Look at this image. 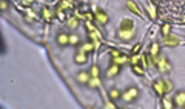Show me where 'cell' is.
Returning a JSON list of instances; mask_svg holds the SVG:
<instances>
[{"instance_id":"cell-22","label":"cell","mask_w":185,"mask_h":109,"mask_svg":"<svg viewBox=\"0 0 185 109\" xmlns=\"http://www.w3.org/2000/svg\"><path fill=\"white\" fill-rule=\"evenodd\" d=\"M109 95H111L113 98H117V97H119V91H116V89H111V91H109Z\"/></svg>"},{"instance_id":"cell-26","label":"cell","mask_w":185,"mask_h":109,"mask_svg":"<svg viewBox=\"0 0 185 109\" xmlns=\"http://www.w3.org/2000/svg\"><path fill=\"white\" fill-rule=\"evenodd\" d=\"M156 54H157V45L154 43L151 46V55H156Z\"/></svg>"},{"instance_id":"cell-13","label":"cell","mask_w":185,"mask_h":109,"mask_svg":"<svg viewBox=\"0 0 185 109\" xmlns=\"http://www.w3.org/2000/svg\"><path fill=\"white\" fill-rule=\"evenodd\" d=\"M57 42H59L60 45H66L68 42H70V37L65 35V34H60V35L57 37Z\"/></svg>"},{"instance_id":"cell-23","label":"cell","mask_w":185,"mask_h":109,"mask_svg":"<svg viewBox=\"0 0 185 109\" xmlns=\"http://www.w3.org/2000/svg\"><path fill=\"white\" fill-rule=\"evenodd\" d=\"M77 42H79V37H77V35H71V37H70V43L76 45Z\"/></svg>"},{"instance_id":"cell-28","label":"cell","mask_w":185,"mask_h":109,"mask_svg":"<svg viewBox=\"0 0 185 109\" xmlns=\"http://www.w3.org/2000/svg\"><path fill=\"white\" fill-rule=\"evenodd\" d=\"M119 55H120L119 51H113V57H119Z\"/></svg>"},{"instance_id":"cell-5","label":"cell","mask_w":185,"mask_h":109,"mask_svg":"<svg viewBox=\"0 0 185 109\" xmlns=\"http://www.w3.org/2000/svg\"><path fill=\"white\" fill-rule=\"evenodd\" d=\"M119 37H120V39H123V40H130L131 37H133V29H128V31H125V29H120Z\"/></svg>"},{"instance_id":"cell-30","label":"cell","mask_w":185,"mask_h":109,"mask_svg":"<svg viewBox=\"0 0 185 109\" xmlns=\"http://www.w3.org/2000/svg\"><path fill=\"white\" fill-rule=\"evenodd\" d=\"M6 6H8V5H6V2H2V9H3V11L6 9Z\"/></svg>"},{"instance_id":"cell-24","label":"cell","mask_w":185,"mask_h":109,"mask_svg":"<svg viewBox=\"0 0 185 109\" xmlns=\"http://www.w3.org/2000/svg\"><path fill=\"white\" fill-rule=\"evenodd\" d=\"M130 62L133 63V65H137V63H139V57H137V55H134V57L130 58Z\"/></svg>"},{"instance_id":"cell-8","label":"cell","mask_w":185,"mask_h":109,"mask_svg":"<svg viewBox=\"0 0 185 109\" xmlns=\"http://www.w3.org/2000/svg\"><path fill=\"white\" fill-rule=\"evenodd\" d=\"M76 62L77 63H85L86 62V52L85 51H79V54L76 55Z\"/></svg>"},{"instance_id":"cell-15","label":"cell","mask_w":185,"mask_h":109,"mask_svg":"<svg viewBox=\"0 0 185 109\" xmlns=\"http://www.w3.org/2000/svg\"><path fill=\"white\" fill-rule=\"evenodd\" d=\"M117 71H119V68L114 65V66H111V68L107 71V76H108V77H113V76H116V74H117Z\"/></svg>"},{"instance_id":"cell-29","label":"cell","mask_w":185,"mask_h":109,"mask_svg":"<svg viewBox=\"0 0 185 109\" xmlns=\"http://www.w3.org/2000/svg\"><path fill=\"white\" fill-rule=\"evenodd\" d=\"M85 18H88V20H93V14H86V16H85Z\"/></svg>"},{"instance_id":"cell-12","label":"cell","mask_w":185,"mask_h":109,"mask_svg":"<svg viewBox=\"0 0 185 109\" xmlns=\"http://www.w3.org/2000/svg\"><path fill=\"white\" fill-rule=\"evenodd\" d=\"M88 85L91 86V88H97V86H100V80H99V77H93L91 80H88Z\"/></svg>"},{"instance_id":"cell-21","label":"cell","mask_w":185,"mask_h":109,"mask_svg":"<svg viewBox=\"0 0 185 109\" xmlns=\"http://www.w3.org/2000/svg\"><path fill=\"white\" fill-rule=\"evenodd\" d=\"M133 71H134V72H137V74H139V76H142V74H143V71H142V68H139L137 65H134V66H133Z\"/></svg>"},{"instance_id":"cell-9","label":"cell","mask_w":185,"mask_h":109,"mask_svg":"<svg viewBox=\"0 0 185 109\" xmlns=\"http://www.w3.org/2000/svg\"><path fill=\"white\" fill-rule=\"evenodd\" d=\"M127 6H128V9H131L134 14H141V9H139V6H136L134 3L131 2V0H128V2H127Z\"/></svg>"},{"instance_id":"cell-6","label":"cell","mask_w":185,"mask_h":109,"mask_svg":"<svg viewBox=\"0 0 185 109\" xmlns=\"http://www.w3.org/2000/svg\"><path fill=\"white\" fill-rule=\"evenodd\" d=\"M133 20H130V18H123L122 23H120V28L125 29V31H128V29H133Z\"/></svg>"},{"instance_id":"cell-2","label":"cell","mask_w":185,"mask_h":109,"mask_svg":"<svg viewBox=\"0 0 185 109\" xmlns=\"http://www.w3.org/2000/svg\"><path fill=\"white\" fill-rule=\"evenodd\" d=\"M137 89H134V88H131V89H128V91L123 94V100L125 101H131V100H134L136 97H137Z\"/></svg>"},{"instance_id":"cell-16","label":"cell","mask_w":185,"mask_h":109,"mask_svg":"<svg viewBox=\"0 0 185 109\" xmlns=\"http://www.w3.org/2000/svg\"><path fill=\"white\" fill-rule=\"evenodd\" d=\"M77 78H79V81H82V83H86V81L90 80V77H88V74H86V72H80Z\"/></svg>"},{"instance_id":"cell-31","label":"cell","mask_w":185,"mask_h":109,"mask_svg":"<svg viewBox=\"0 0 185 109\" xmlns=\"http://www.w3.org/2000/svg\"><path fill=\"white\" fill-rule=\"evenodd\" d=\"M23 3H25V5H31L32 0H23Z\"/></svg>"},{"instance_id":"cell-19","label":"cell","mask_w":185,"mask_h":109,"mask_svg":"<svg viewBox=\"0 0 185 109\" xmlns=\"http://www.w3.org/2000/svg\"><path fill=\"white\" fill-rule=\"evenodd\" d=\"M168 32H170V25H164L162 26V34H164V35H168Z\"/></svg>"},{"instance_id":"cell-25","label":"cell","mask_w":185,"mask_h":109,"mask_svg":"<svg viewBox=\"0 0 185 109\" xmlns=\"http://www.w3.org/2000/svg\"><path fill=\"white\" fill-rule=\"evenodd\" d=\"M173 88V86H171V81H165V92H167V91H170V89H171Z\"/></svg>"},{"instance_id":"cell-17","label":"cell","mask_w":185,"mask_h":109,"mask_svg":"<svg viewBox=\"0 0 185 109\" xmlns=\"http://www.w3.org/2000/svg\"><path fill=\"white\" fill-rule=\"evenodd\" d=\"M43 17H45V20H51V18H52V14H51V11L45 8V9H43Z\"/></svg>"},{"instance_id":"cell-27","label":"cell","mask_w":185,"mask_h":109,"mask_svg":"<svg viewBox=\"0 0 185 109\" xmlns=\"http://www.w3.org/2000/svg\"><path fill=\"white\" fill-rule=\"evenodd\" d=\"M139 49H141V45H136V46H133V52H134V54H136Z\"/></svg>"},{"instance_id":"cell-4","label":"cell","mask_w":185,"mask_h":109,"mask_svg":"<svg viewBox=\"0 0 185 109\" xmlns=\"http://www.w3.org/2000/svg\"><path fill=\"white\" fill-rule=\"evenodd\" d=\"M156 62H157V66H159V69L162 71V72H165V71H168V63H167V60H165L164 57H160V58H156Z\"/></svg>"},{"instance_id":"cell-11","label":"cell","mask_w":185,"mask_h":109,"mask_svg":"<svg viewBox=\"0 0 185 109\" xmlns=\"http://www.w3.org/2000/svg\"><path fill=\"white\" fill-rule=\"evenodd\" d=\"M96 18L100 22V23H107V22H108V17L103 14V11H99V12L96 14Z\"/></svg>"},{"instance_id":"cell-18","label":"cell","mask_w":185,"mask_h":109,"mask_svg":"<svg viewBox=\"0 0 185 109\" xmlns=\"http://www.w3.org/2000/svg\"><path fill=\"white\" fill-rule=\"evenodd\" d=\"M94 45H84V46H82V51H85V52H90V51H93L94 49Z\"/></svg>"},{"instance_id":"cell-3","label":"cell","mask_w":185,"mask_h":109,"mask_svg":"<svg viewBox=\"0 0 185 109\" xmlns=\"http://www.w3.org/2000/svg\"><path fill=\"white\" fill-rule=\"evenodd\" d=\"M164 43L168 45V46H177L179 39H177L176 35H165V37H164Z\"/></svg>"},{"instance_id":"cell-1","label":"cell","mask_w":185,"mask_h":109,"mask_svg":"<svg viewBox=\"0 0 185 109\" xmlns=\"http://www.w3.org/2000/svg\"><path fill=\"white\" fill-rule=\"evenodd\" d=\"M153 88H154V91L157 92V95H164V94H165V81L156 80L153 83Z\"/></svg>"},{"instance_id":"cell-10","label":"cell","mask_w":185,"mask_h":109,"mask_svg":"<svg viewBox=\"0 0 185 109\" xmlns=\"http://www.w3.org/2000/svg\"><path fill=\"white\" fill-rule=\"evenodd\" d=\"M114 65H122V63H127V62H130L128 60V57H125V55H119V57H114Z\"/></svg>"},{"instance_id":"cell-20","label":"cell","mask_w":185,"mask_h":109,"mask_svg":"<svg viewBox=\"0 0 185 109\" xmlns=\"http://www.w3.org/2000/svg\"><path fill=\"white\" fill-rule=\"evenodd\" d=\"M91 76H93V77H97V76H99V69H97V66H93V68H91Z\"/></svg>"},{"instance_id":"cell-7","label":"cell","mask_w":185,"mask_h":109,"mask_svg":"<svg viewBox=\"0 0 185 109\" xmlns=\"http://www.w3.org/2000/svg\"><path fill=\"white\" fill-rule=\"evenodd\" d=\"M174 103L177 104V106H184L185 104V92H179L176 95V98H174Z\"/></svg>"},{"instance_id":"cell-14","label":"cell","mask_w":185,"mask_h":109,"mask_svg":"<svg viewBox=\"0 0 185 109\" xmlns=\"http://www.w3.org/2000/svg\"><path fill=\"white\" fill-rule=\"evenodd\" d=\"M77 25H79V22H77V18H74V17H71L70 20H68V28H71V29H74V28H77Z\"/></svg>"}]
</instances>
